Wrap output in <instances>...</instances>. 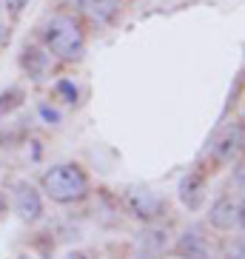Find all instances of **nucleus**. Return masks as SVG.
Masks as SVG:
<instances>
[{
    "instance_id": "f257e3e1",
    "label": "nucleus",
    "mask_w": 245,
    "mask_h": 259,
    "mask_svg": "<svg viewBox=\"0 0 245 259\" xmlns=\"http://www.w3.org/2000/svg\"><path fill=\"white\" fill-rule=\"evenodd\" d=\"M43 37H46V46L52 54L63 57V60H80L86 54V40L80 26L66 15L52 17L43 29Z\"/></svg>"
},
{
    "instance_id": "f03ea898",
    "label": "nucleus",
    "mask_w": 245,
    "mask_h": 259,
    "mask_svg": "<svg viewBox=\"0 0 245 259\" xmlns=\"http://www.w3.org/2000/svg\"><path fill=\"white\" fill-rule=\"evenodd\" d=\"M43 191L54 202H77L89 194V180L77 165H54L43 174Z\"/></svg>"
},
{
    "instance_id": "7ed1b4c3",
    "label": "nucleus",
    "mask_w": 245,
    "mask_h": 259,
    "mask_svg": "<svg viewBox=\"0 0 245 259\" xmlns=\"http://www.w3.org/2000/svg\"><path fill=\"white\" fill-rule=\"evenodd\" d=\"M15 211L20 220L26 222H34L43 213V199H40V194L34 191V185L26 183V180H20V183L15 185Z\"/></svg>"
},
{
    "instance_id": "20e7f679",
    "label": "nucleus",
    "mask_w": 245,
    "mask_h": 259,
    "mask_svg": "<svg viewBox=\"0 0 245 259\" xmlns=\"http://www.w3.org/2000/svg\"><path fill=\"white\" fill-rule=\"evenodd\" d=\"M129 208L134 217L140 220H154V217H160L162 213V199L148 188H131L129 191Z\"/></svg>"
},
{
    "instance_id": "39448f33",
    "label": "nucleus",
    "mask_w": 245,
    "mask_h": 259,
    "mask_svg": "<svg viewBox=\"0 0 245 259\" xmlns=\"http://www.w3.org/2000/svg\"><path fill=\"white\" fill-rule=\"evenodd\" d=\"M208 222L220 231H231L242 225V202H234V199H220L211 205L208 213Z\"/></svg>"
},
{
    "instance_id": "423d86ee",
    "label": "nucleus",
    "mask_w": 245,
    "mask_h": 259,
    "mask_svg": "<svg viewBox=\"0 0 245 259\" xmlns=\"http://www.w3.org/2000/svg\"><path fill=\"white\" fill-rule=\"evenodd\" d=\"M20 63H23V69L29 71L31 80H43V77L49 74L52 57H49L43 49H37V46H26V49H23V57H20Z\"/></svg>"
},
{
    "instance_id": "0eeeda50",
    "label": "nucleus",
    "mask_w": 245,
    "mask_h": 259,
    "mask_svg": "<svg viewBox=\"0 0 245 259\" xmlns=\"http://www.w3.org/2000/svg\"><path fill=\"white\" fill-rule=\"evenodd\" d=\"M77 6L83 9L89 17H94L97 23H108L120 12V0H77Z\"/></svg>"
},
{
    "instance_id": "6e6552de",
    "label": "nucleus",
    "mask_w": 245,
    "mask_h": 259,
    "mask_svg": "<svg viewBox=\"0 0 245 259\" xmlns=\"http://www.w3.org/2000/svg\"><path fill=\"white\" fill-rule=\"evenodd\" d=\"M137 248L148 256H160L166 248H169V234L160 228H146L137 234Z\"/></svg>"
},
{
    "instance_id": "1a4fd4ad",
    "label": "nucleus",
    "mask_w": 245,
    "mask_h": 259,
    "mask_svg": "<svg viewBox=\"0 0 245 259\" xmlns=\"http://www.w3.org/2000/svg\"><path fill=\"white\" fill-rule=\"evenodd\" d=\"M180 199H183L188 208H199L202 205V199H206V183H202V177L199 174H188L180 183Z\"/></svg>"
},
{
    "instance_id": "9d476101",
    "label": "nucleus",
    "mask_w": 245,
    "mask_h": 259,
    "mask_svg": "<svg viewBox=\"0 0 245 259\" xmlns=\"http://www.w3.org/2000/svg\"><path fill=\"white\" fill-rule=\"evenodd\" d=\"M177 251H180L183 259H208V242L197 234V231H188V234H183Z\"/></svg>"
},
{
    "instance_id": "9b49d317",
    "label": "nucleus",
    "mask_w": 245,
    "mask_h": 259,
    "mask_svg": "<svg viewBox=\"0 0 245 259\" xmlns=\"http://www.w3.org/2000/svg\"><path fill=\"white\" fill-rule=\"evenodd\" d=\"M217 157L220 160H234L239 151H242V125H234V128L225 131V137L217 143Z\"/></svg>"
},
{
    "instance_id": "f8f14e48",
    "label": "nucleus",
    "mask_w": 245,
    "mask_h": 259,
    "mask_svg": "<svg viewBox=\"0 0 245 259\" xmlns=\"http://www.w3.org/2000/svg\"><path fill=\"white\" fill-rule=\"evenodd\" d=\"M20 100H23V92L20 89H9V92L0 94V111H9V108L20 106Z\"/></svg>"
},
{
    "instance_id": "ddd939ff",
    "label": "nucleus",
    "mask_w": 245,
    "mask_h": 259,
    "mask_svg": "<svg viewBox=\"0 0 245 259\" xmlns=\"http://www.w3.org/2000/svg\"><path fill=\"white\" fill-rule=\"evenodd\" d=\"M40 117H43V120L49 122V125H60V111H57V108H52V106H46V103H43V106H40Z\"/></svg>"
},
{
    "instance_id": "4468645a",
    "label": "nucleus",
    "mask_w": 245,
    "mask_h": 259,
    "mask_svg": "<svg viewBox=\"0 0 245 259\" xmlns=\"http://www.w3.org/2000/svg\"><path fill=\"white\" fill-rule=\"evenodd\" d=\"M26 3H29V0H3V9H9L12 15H20L26 9Z\"/></svg>"
},
{
    "instance_id": "2eb2a0df",
    "label": "nucleus",
    "mask_w": 245,
    "mask_h": 259,
    "mask_svg": "<svg viewBox=\"0 0 245 259\" xmlns=\"http://www.w3.org/2000/svg\"><path fill=\"white\" fill-rule=\"evenodd\" d=\"M57 92L69 94V103H74V100H77V89L69 83V80H60V83H57Z\"/></svg>"
},
{
    "instance_id": "dca6fc26",
    "label": "nucleus",
    "mask_w": 245,
    "mask_h": 259,
    "mask_svg": "<svg viewBox=\"0 0 245 259\" xmlns=\"http://www.w3.org/2000/svg\"><path fill=\"white\" fill-rule=\"evenodd\" d=\"M6 43H9V29L0 23V46H6Z\"/></svg>"
},
{
    "instance_id": "f3484780",
    "label": "nucleus",
    "mask_w": 245,
    "mask_h": 259,
    "mask_svg": "<svg viewBox=\"0 0 245 259\" xmlns=\"http://www.w3.org/2000/svg\"><path fill=\"white\" fill-rule=\"evenodd\" d=\"M69 259H89V256H83V253H77V256H69Z\"/></svg>"
},
{
    "instance_id": "a211bd4d",
    "label": "nucleus",
    "mask_w": 245,
    "mask_h": 259,
    "mask_svg": "<svg viewBox=\"0 0 245 259\" xmlns=\"http://www.w3.org/2000/svg\"><path fill=\"white\" fill-rule=\"evenodd\" d=\"M231 259H242V253H237V256H231Z\"/></svg>"
},
{
    "instance_id": "6ab92c4d",
    "label": "nucleus",
    "mask_w": 245,
    "mask_h": 259,
    "mask_svg": "<svg viewBox=\"0 0 245 259\" xmlns=\"http://www.w3.org/2000/svg\"><path fill=\"white\" fill-rule=\"evenodd\" d=\"M17 259H31V256H26V253H23V256H17Z\"/></svg>"
}]
</instances>
